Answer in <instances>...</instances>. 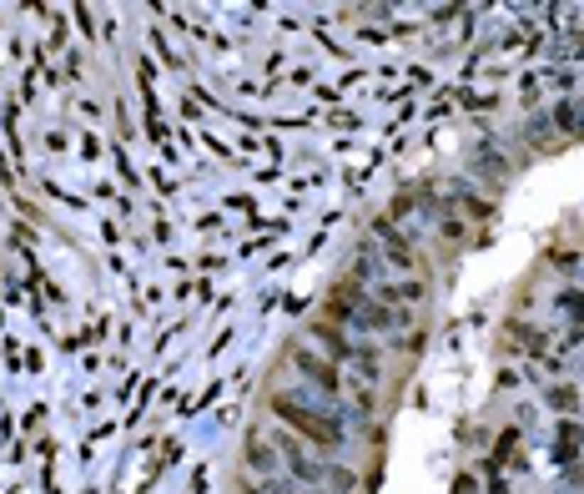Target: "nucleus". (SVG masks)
Wrapping results in <instances>:
<instances>
[{
	"mask_svg": "<svg viewBox=\"0 0 584 494\" xmlns=\"http://www.w3.org/2000/svg\"><path fill=\"white\" fill-rule=\"evenodd\" d=\"M277 414H282L292 429H303L308 439H318L323 449H328V444H337V429H332L328 419H318V414H308V409H298V404H287V399H277Z\"/></svg>",
	"mask_w": 584,
	"mask_h": 494,
	"instance_id": "obj_1",
	"label": "nucleus"
},
{
	"mask_svg": "<svg viewBox=\"0 0 584 494\" xmlns=\"http://www.w3.org/2000/svg\"><path fill=\"white\" fill-rule=\"evenodd\" d=\"M282 449H287V459H292V469H298V474H303V479H318V469H313V464H308V454H303V449H298V444H292V439H282Z\"/></svg>",
	"mask_w": 584,
	"mask_h": 494,
	"instance_id": "obj_2",
	"label": "nucleus"
},
{
	"mask_svg": "<svg viewBox=\"0 0 584 494\" xmlns=\"http://www.w3.org/2000/svg\"><path fill=\"white\" fill-rule=\"evenodd\" d=\"M298 363H303V368H308L313 378H323V389H337V373H332V368H323L318 358H308V353H298Z\"/></svg>",
	"mask_w": 584,
	"mask_h": 494,
	"instance_id": "obj_3",
	"label": "nucleus"
},
{
	"mask_svg": "<svg viewBox=\"0 0 584 494\" xmlns=\"http://www.w3.org/2000/svg\"><path fill=\"white\" fill-rule=\"evenodd\" d=\"M247 459H252V469H272V449H267V444H257V439L247 444Z\"/></svg>",
	"mask_w": 584,
	"mask_h": 494,
	"instance_id": "obj_4",
	"label": "nucleus"
}]
</instances>
